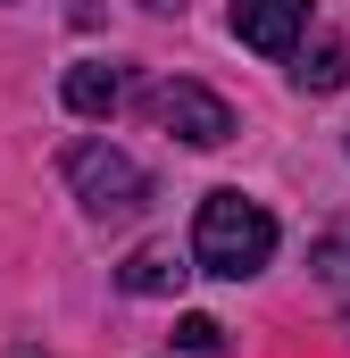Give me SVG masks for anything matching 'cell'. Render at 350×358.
Returning <instances> with one entry per match:
<instances>
[{
  "label": "cell",
  "instance_id": "1",
  "mask_svg": "<svg viewBox=\"0 0 350 358\" xmlns=\"http://www.w3.org/2000/svg\"><path fill=\"white\" fill-rule=\"evenodd\" d=\"M267 259H275V217H267L259 200H242V192H209L200 217H192V267L242 283V275H259Z\"/></svg>",
  "mask_w": 350,
  "mask_h": 358
},
{
  "label": "cell",
  "instance_id": "2",
  "mask_svg": "<svg viewBox=\"0 0 350 358\" xmlns=\"http://www.w3.org/2000/svg\"><path fill=\"white\" fill-rule=\"evenodd\" d=\"M59 167H67V192L84 200L92 217H134V208L150 200V176H142L117 142H76Z\"/></svg>",
  "mask_w": 350,
  "mask_h": 358
},
{
  "label": "cell",
  "instance_id": "3",
  "mask_svg": "<svg viewBox=\"0 0 350 358\" xmlns=\"http://www.w3.org/2000/svg\"><path fill=\"white\" fill-rule=\"evenodd\" d=\"M150 117L167 125L175 142H192V150H217V142H234V108H225L209 84H183V76L150 92Z\"/></svg>",
  "mask_w": 350,
  "mask_h": 358
},
{
  "label": "cell",
  "instance_id": "4",
  "mask_svg": "<svg viewBox=\"0 0 350 358\" xmlns=\"http://www.w3.org/2000/svg\"><path fill=\"white\" fill-rule=\"evenodd\" d=\"M234 34H242L259 59H284V50L309 34V0H234Z\"/></svg>",
  "mask_w": 350,
  "mask_h": 358
},
{
  "label": "cell",
  "instance_id": "5",
  "mask_svg": "<svg viewBox=\"0 0 350 358\" xmlns=\"http://www.w3.org/2000/svg\"><path fill=\"white\" fill-rule=\"evenodd\" d=\"M67 108L76 117H117L125 108V67H100V59L67 67Z\"/></svg>",
  "mask_w": 350,
  "mask_h": 358
},
{
  "label": "cell",
  "instance_id": "6",
  "mask_svg": "<svg viewBox=\"0 0 350 358\" xmlns=\"http://www.w3.org/2000/svg\"><path fill=\"white\" fill-rule=\"evenodd\" d=\"M183 259H175L167 242H150V250H134V259H125V267H117V283H125V292H134V300H167V292H183Z\"/></svg>",
  "mask_w": 350,
  "mask_h": 358
},
{
  "label": "cell",
  "instance_id": "7",
  "mask_svg": "<svg viewBox=\"0 0 350 358\" xmlns=\"http://www.w3.org/2000/svg\"><path fill=\"white\" fill-rule=\"evenodd\" d=\"M292 76H300V92H342L350 84V50H342V42H317Z\"/></svg>",
  "mask_w": 350,
  "mask_h": 358
},
{
  "label": "cell",
  "instance_id": "8",
  "mask_svg": "<svg viewBox=\"0 0 350 358\" xmlns=\"http://www.w3.org/2000/svg\"><path fill=\"white\" fill-rule=\"evenodd\" d=\"M175 350H192V358L225 350V325H217V317H175Z\"/></svg>",
  "mask_w": 350,
  "mask_h": 358
},
{
  "label": "cell",
  "instance_id": "9",
  "mask_svg": "<svg viewBox=\"0 0 350 358\" xmlns=\"http://www.w3.org/2000/svg\"><path fill=\"white\" fill-rule=\"evenodd\" d=\"M150 8H175V0H150Z\"/></svg>",
  "mask_w": 350,
  "mask_h": 358
}]
</instances>
